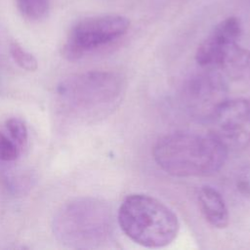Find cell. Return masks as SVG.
I'll return each mask as SVG.
<instances>
[{
  "mask_svg": "<svg viewBox=\"0 0 250 250\" xmlns=\"http://www.w3.org/2000/svg\"><path fill=\"white\" fill-rule=\"evenodd\" d=\"M228 148L213 135L175 132L160 138L153 158L166 173L177 177H203L225 164Z\"/></svg>",
  "mask_w": 250,
  "mask_h": 250,
  "instance_id": "cell-1",
  "label": "cell"
},
{
  "mask_svg": "<svg viewBox=\"0 0 250 250\" xmlns=\"http://www.w3.org/2000/svg\"><path fill=\"white\" fill-rule=\"evenodd\" d=\"M118 224L126 236L147 248L167 246L177 237L180 229L173 210L145 193L130 194L122 201Z\"/></svg>",
  "mask_w": 250,
  "mask_h": 250,
  "instance_id": "cell-2",
  "label": "cell"
},
{
  "mask_svg": "<svg viewBox=\"0 0 250 250\" xmlns=\"http://www.w3.org/2000/svg\"><path fill=\"white\" fill-rule=\"evenodd\" d=\"M124 92V83L113 72L93 71L70 78L60 86L66 103L82 113L99 114L114 107Z\"/></svg>",
  "mask_w": 250,
  "mask_h": 250,
  "instance_id": "cell-3",
  "label": "cell"
},
{
  "mask_svg": "<svg viewBox=\"0 0 250 250\" xmlns=\"http://www.w3.org/2000/svg\"><path fill=\"white\" fill-rule=\"evenodd\" d=\"M129 25V20L119 15L83 19L70 29L62 47V54L68 60H78L88 52L121 37L127 32Z\"/></svg>",
  "mask_w": 250,
  "mask_h": 250,
  "instance_id": "cell-4",
  "label": "cell"
},
{
  "mask_svg": "<svg viewBox=\"0 0 250 250\" xmlns=\"http://www.w3.org/2000/svg\"><path fill=\"white\" fill-rule=\"evenodd\" d=\"M211 135L228 149L250 146V101L225 100L207 120Z\"/></svg>",
  "mask_w": 250,
  "mask_h": 250,
  "instance_id": "cell-5",
  "label": "cell"
},
{
  "mask_svg": "<svg viewBox=\"0 0 250 250\" xmlns=\"http://www.w3.org/2000/svg\"><path fill=\"white\" fill-rule=\"evenodd\" d=\"M206 70L194 75L188 82L184 90V101L192 115L208 120L226 100L227 86L215 69Z\"/></svg>",
  "mask_w": 250,
  "mask_h": 250,
  "instance_id": "cell-6",
  "label": "cell"
},
{
  "mask_svg": "<svg viewBox=\"0 0 250 250\" xmlns=\"http://www.w3.org/2000/svg\"><path fill=\"white\" fill-rule=\"evenodd\" d=\"M241 34V24L234 17L219 22L198 46L195 60L206 69H220L227 55L237 44Z\"/></svg>",
  "mask_w": 250,
  "mask_h": 250,
  "instance_id": "cell-7",
  "label": "cell"
},
{
  "mask_svg": "<svg viewBox=\"0 0 250 250\" xmlns=\"http://www.w3.org/2000/svg\"><path fill=\"white\" fill-rule=\"evenodd\" d=\"M198 203L206 221L214 228L225 229L229 222V210L222 194L214 188L205 186L198 192Z\"/></svg>",
  "mask_w": 250,
  "mask_h": 250,
  "instance_id": "cell-8",
  "label": "cell"
},
{
  "mask_svg": "<svg viewBox=\"0 0 250 250\" xmlns=\"http://www.w3.org/2000/svg\"><path fill=\"white\" fill-rule=\"evenodd\" d=\"M220 69L234 78L250 74V53L240 48L237 44L227 55Z\"/></svg>",
  "mask_w": 250,
  "mask_h": 250,
  "instance_id": "cell-9",
  "label": "cell"
},
{
  "mask_svg": "<svg viewBox=\"0 0 250 250\" xmlns=\"http://www.w3.org/2000/svg\"><path fill=\"white\" fill-rule=\"evenodd\" d=\"M21 15L31 21L45 19L50 10V0H16Z\"/></svg>",
  "mask_w": 250,
  "mask_h": 250,
  "instance_id": "cell-10",
  "label": "cell"
},
{
  "mask_svg": "<svg viewBox=\"0 0 250 250\" xmlns=\"http://www.w3.org/2000/svg\"><path fill=\"white\" fill-rule=\"evenodd\" d=\"M22 147L17 144L5 130L0 131V160L14 161L21 153Z\"/></svg>",
  "mask_w": 250,
  "mask_h": 250,
  "instance_id": "cell-11",
  "label": "cell"
},
{
  "mask_svg": "<svg viewBox=\"0 0 250 250\" xmlns=\"http://www.w3.org/2000/svg\"><path fill=\"white\" fill-rule=\"evenodd\" d=\"M10 53L16 63L21 68L33 71L37 68L36 59L27 51H25L20 44L13 42L10 46Z\"/></svg>",
  "mask_w": 250,
  "mask_h": 250,
  "instance_id": "cell-12",
  "label": "cell"
},
{
  "mask_svg": "<svg viewBox=\"0 0 250 250\" xmlns=\"http://www.w3.org/2000/svg\"><path fill=\"white\" fill-rule=\"evenodd\" d=\"M4 130L17 144L23 148L27 141V128L21 119L17 117L7 119Z\"/></svg>",
  "mask_w": 250,
  "mask_h": 250,
  "instance_id": "cell-13",
  "label": "cell"
},
{
  "mask_svg": "<svg viewBox=\"0 0 250 250\" xmlns=\"http://www.w3.org/2000/svg\"><path fill=\"white\" fill-rule=\"evenodd\" d=\"M246 1H247V2H249V3H250V0H246Z\"/></svg>",
  "mask_w": 250,
  "mask_h": 250,
  "instance_id": "cell-14",
  "label": "cell"
}]
</instances>
